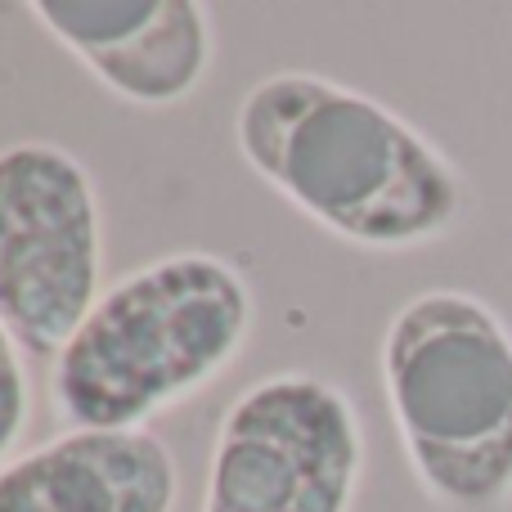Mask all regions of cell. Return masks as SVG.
I'll return each instance as SVG.
<instances>
[{"instance_id":"1","label":"cell","mask_w":512,"mask_h":512,"mask_svg":"<svg viewBox=\"0 0 512 512\" xmlns=\"http://www.w3.org/2000/svg\"><path fill=\"white\" fill-rule=\"evenodd\" d=\"M256 180L324 234L364 252L441 243L472 212L459 162L382 99L319 72H270L234 108Z\"/></svg>"},{"instance_id":"2","label":"cell","mask_w":512,"mask_h":512,"mask_svg":"<svg viewBox=\"0 0 512 512\" xmlns=\"http://www.w3.org/2000/svg\"><path fill=\"white\" fill-rule=\"evenodd\" d=\"M256 328L248 274L216 252H171L99 292L50 364L68 427L131 432L194 400L239 364Z\"/></svg>"},{"instance_id":"3","label":"cell","mask_w":512,"mask_h":512,"mask_svg":"<svg viewBox=\"0 0 512 512\" xmlns=\"http://www.w3.org/2000/svg\"><path fill=\"white\" fill-rule=\"evenodd\" d=\"M382 400L423 495L445 512L512 504V328L459 288L409 297L378 346Z\"/></svg>"},{"instance_id":"4","label":"cell","mask_w":512,"mask_h":512,"mask_svg":"<svg viewBox=\"0 0 512 512\" xmlns=\"http://www.w3.org/2000/svg\"><path fill=\"white\" fill-rule=\"evenodd\" d=\"M364 463L351 391L310 369L265 373L216 423L198 512H351Z\"/></svg>"},{"instance_id":"5","label":"cell","mask_w":512,"mask_h":512,"mask_svg":"<svg viewBox=\"0 0 512 512\" xmlns=\"http://www.w3.org/2000/svg\"><path fill=\"white\" fill-rule=\"evenodd\" d=\"M104 203L86 162L54 140L0 149V324L54 364L104 292Z\"/></svg>"},{"instance_id":"6","label":"cell","mask_w":512,"mask_h":512,"mask_svg":"<svg viewBox=\"0 0 512 512\" xmlns=\"http://www.w3.org/2000/svg\"><path fill=\"white\" fill-rule=\"evenodd\" d=\"M32 18L122 104L176 108L212 77V9L198 0H32Z\"/></svg>"},{"instance_id":"7","label":"cell","mask_w":512,"mask_h":512,"mask_svg":"<svg viewBox=\"0 0 512 512\" xmlns=\"http://www.w3.org/2000/svg\"><path fill=\"white\" fill-rule=\"evenodd\" d=\"M180 463L153 427L59 436L0 463V512H176Z\"/></svg>"},{"instance_id":"8","label":"cell","mask_w":512,"mask_h":512,"mask_svg":"<svg viewBox=\"0 0 512 512\" xmlns=\"http://www.w3.org/2000/svg\"><path fill=\"white\" fill-rule=\"evenodd\" d=\"M32 423V382H27V355L0 324V463L18 454Z\"/></svg>"}]
</instances>
